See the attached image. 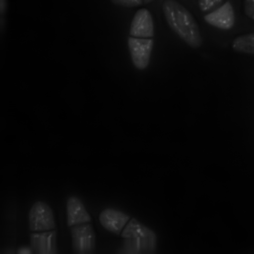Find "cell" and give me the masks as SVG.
Returning <instances> with one entry per match:
<instances>
[{
	"mask_svg": "<svg viewBox=\"0 0 254 254\" xmlns=\"http://www.w3.org/2000/svg\"><path fill=\"white\" fill-rule=\"evenodd\" d=\"M162 10L170 28L188 45L198 48L202 44L198 25L191 13L176 0H165Z\"/></svg>",
	"mask_w": 254,
	"mask_h": 254,
	"instance_id": "6da1fadb",
	"label": "cell"
},
{
	"mask_svg": "<svg viewBox=\"0 0 254 254\" xmlns=\"http://www.w3.org/2000/svg\"><path fill=\"white\" fill-rule=\"evenodd\" d=\"M127 250L134 254H152L156 244L154 232L134 218L131 219L121 233Z\"/></svg>",
	"mask_w": 254,
	"mask_h": 254,
	"instance_id": "7a4b0ae2",
	"label": "cell"
},
{
	"mask_svg": "<svg viewBox=\"0 0 254 254\" xmlns=\"http://www.w3.org/2000/svg\"><path fill=\"white\" fill-rule=\"evenodd\" d=\"M29 225L32 232L52 230L55 228L53 211L50 206L42 201L35 202L29 212Z\"/></svg>",
	"mask_w": 254,
	"mask_h": 254,
	"instance_id": "3957f363",
	"label": "cell"
},
{
	"mask_svg": "<svg viewBox=\"0 0 254 254\" xmlns=\"http://www.w3.org/2000/svg\"><path fill=\"white\" fill-rule=\"evenodd\" d=\"M72 248L77 254H89L95 247V234L92 225L85 223L71 227Z\"/></svg>",
	"mask_w": 254,
	"mask_h": 254,
	"instance_id": "277c9868",
	"label": "cell"
},
{
	"mask_svg": "<svg viewBox=\"0 0 254 254\" xmlns=\"http://www.w3.org/2000/svg\"><path fill=\"white\" fill-rule=\"evenodd\" d=\"M127 44L132 63L138 69H144L148 65L153 40L149 38L128 37Z\"/></svg>",
	"mask_w": 254,
	"mask_h": 254,
	"instance_id": "5b68a950",
	"label": "cell"
},
{
	"mask_svg": "<svg viewBox=\"0 0 254 254\" xmlns=\"http://www.w3.org/2000/svg\"><path fill=\"white\" fill-rule=\"evenodd\" d=\"M205 21L210 25L219 29L228 30L233 27L235 15L232 4L227 1L213 11L204 16Z\"/></svg>",
	"mask_w": 254,
	"mask_h": 254,
	"instance_id": "8992f818",
	"label": "cell"
},
{
	"mask_svg": "<svg viewBox=\"0 0 254 254\" xmlns=\"http://www.w3.org/2000/svg\"><path fill=\"white\" fill-rule=\"evenodd\" d=\"M129 35L140 38H149L153 36V19L148 9L141 8L135 12L130 24Z\"/></svg>",
	"mask_w": 254,
	"mask_h": 254,
	"instance_id": "52a82bcc",
	"label": "cell"
},
{
	"mask_svg": "<svg viewBox=\"0 0 254 254\" xmlns=\"http://www.w3.org/2000/svg\"><path fill=\"white\" fill-rule=\"evenodd\" d=\"M129 218L128 215L121 211L107 208L100 212L99 220L105 229L119 235L121 234L129 221Z\"/></svg>",
	"mask_w": 254,
	"mask_h": 254,
	"instance_id": "ba28073f",
	"label": "cell"
},
{
	"mask_svg": "<svg viewBox=\"0 0 254 254\" xmlns=\"http://www.w3.org/2000/svg\"><path fill=\"white\" fill-rule=\"evenodd\" d=\"M31 250L38 254L56 253V232L46 231L33 233L30 235Z\"/></svg>",
	"mask_w": 254,
	"mask_h": 254,
	"instance_id": "9c48e42d",
	"label": "cell"
},
{
	"mask_svg": "<svg viewBox=\"0 0 254 254\" xmlns=\"http://www.w3.org/2000/svg\"><path fill=\"white\" fill-rule=\"evenodd\" d=\"M67 224L69 227L90 222L91 218L84 204L77 196H70L66 202Z\"/></svg>",
	"mask_w": 254,
	"mask_h": 254,
	"instance_id": "30bf717a",
	"label": "cell"
},
{
	"mask_svg": "<svg viewBox=\"0 0 254 254\" xmlns=\"http://www.w3.org/2000/svg\"><path fill=\"white\" fill-rule=\"evenodd\" d=\"M232 48L238 53L254 55V32L236 37L232 42Z\"/></svg>",
	"mask_w": 254,
	"mask_h": 254,
	"instance_id": "8fae6325",
	"label": "cell"
},
{
	"mask_svg": "<svg viewBox=\"0 0 254 254\" xmlns=\"http://www.w3.org/2000/svg\"><path fill=\"white\" fill-rule=\"evenodd\" d=\"M224 3V0H198L199 9L209 13L216 9Z\"/></svg>",
	"mask_w": 254,
	"mask_h": 254,
	"instance_id": "7c38bea8",
	"label": "cell"
},
{
	"mask_svg": "<svg viewBox=\"0 0 254 254\" xmlns=\"http://www.w3.org/2000/svg\"><path fill=\"white\" fill-rule=\"evenodd\" d=\"M111 1L115 5L125 7H137L143 3V0H111Z\"/></svg>",
	"mask_w": 254,
	"mask_h": 254,
	"instance_id": "4fadbf2b",
	"label": "cell"
},
{
	"mask_svg": "<svg viewBox=\"0 0 254 254\" xmlns=\"http://www.w3.org/2000/svg\"><path fill=\"white\" fill-rule=\"evenodd\" d=\"M243 8L246 16L254 20V0H243Z\"/></svg>",
	"mask_w": 254,
	"mask_h": 254,
	"instance_id": "5bb4252c",
	"label": "cell"
},
{
	"mask_svg": "<svg viewBox=\"0 0 254 254\" xmlns=\"http://www.w3.org/2000/svg\"><path fill=\"white\" fill-rule=\"evenodd\" d=\"M0 14L2 16L4 14L6 10V0H0Z\"/></svg>",
	"mask_w": 254,
	"mask_h": 254,
	"instance_id": "9a60e30c",
	"label": "cell"
},
{
	"mask_svg": "<svg viewBox=\"0 0 254 254\" xmlns=\"http://www.w3.org/2000/svg\"><path fill=\"white\" fill-rule=\"evenodd\" d=\"M143 0V3H144L148 4V3H150L154 1L155 0Z\"/></svg>",
	"mask_w": 254,
	"mask_h": 254,
	"instance_id": "2e32d148",
	"label": "cell"
}]
</instances>
